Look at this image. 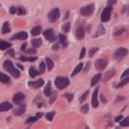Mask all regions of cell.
Masks as SVG:
<instances>
[{
    "label": "cell",
    "mask_w": 129,
    "mask_h": 129,
    "mask_svg": "<svg viewBox=\"0 0 129 129\" xmlns=\"http://www.w3.org/2000/svg\"><path fill=\"white\" fill-rule=\"evenodd\" d=\"M98 93H99V88L94 90V92H93V95H92V106H93V107H98V106H99Z\"/></svg>",
    "instance_id": "11"
},
{
    "label": "cell",
    "mask_w": 129,
    "mask_h": 129,
    "mask_svg": "<svg viewBox=\"0 0 129 129\" xmlns=\"http://www.w3.org/2000/svg\"><path fill=\"white\" fill-rule=\"evenodd\" d=\"M44 36H45V38H47L49 42H54L55 40H56L53 28H47V30H45L44 31Z\"/></svg>",
    "instance_id": "9"
},
{
    "label": "cell",
    "mask_w": 129,
    "mask_h": 129,
    "mask_svg": "<svg viewBox=\"0 0 129 129\" xmlns=\"http://www.w3.org/2000/svg\"><path fill=\"white\" fill-rule=\"evenodd\" d=\"M83 69V63H81V62H80L79 64H78V66H77L76 67V69L75 70H73V72L71 73V76L73 77V76H76L77 75V73H79L80 71H81V70Z\"/></svg>",
    "instance_id": "24"
},
{
    "label": "cell",
    "mask_w": 129,
    "mask_h": 129,
    "mask_svg": "<svg viewBox=\"0 0 129 129\" xmlns=\"http://www.w3.org/2000/svg\"><path fill=\"white\" fill-rule=\"evenodd\" d=\"M53 49L54 50H58V49H59V44H55L53 46Z\"/></svg>",
    "instance_id": "50"
},
{
    "label": "cell",
    "mask_w": 129,
    "mask_h": 129,
    "mask_svg": "<svg viewBox=\"0 0 129 129\" xmlns=\"http://www.w3.org/2000/svg\"><path fill=\"white\" fill-rule=\"evenodd\" d=\"M121 119H122V116H121V115H119V116H117V117L115 118V121H116V122H117V121H120Z\"/></svg>",
    "instance_id": "49"
},
{
    "label": "cell",
    "mask_w": 129,
    "mask_h": 129,
    "mask_svg": "<svg viewBox=\"0 0 129 129\" xmlns=\"http://www.w3.org/2000/svg\"><path fill=\"white\" fill-rule=\"evenodd\" d=\"M85 56V48H82L81 49V53H80V56H79V58L80 59H82L83 57Z\"/></svg>",
    "instance_id": "44"
},
{
    "label": "cell",
    "mask_w": 129,
    "mask_h": 129,
    "mask_svg": "<svg viewBox=\"0 0 129 129\" xmlns=\"http://www.w3.org/2000/svg\"><path fill=\"white\" fill-rule=\"evenodd\" d=\"M11 30H10V24L8 23V22H6V23L4 24V26H2V30H1V32H2V34H7V33H9Z\"/></svg>",
    "instance_id": "22"
},
{
    "label": "cell",
    "mask_w": 129,
    "mask_h": 129,
    "mask_svg": "<svg viewBox=\"0 0 129 129\" xmlns=\"http://www.w3.org/2000/svg\"><path fill=\"white\" fill-rule=\"evenodd\" d=\"M7 55H9V56H11V57H15L14 56V50L13 49H10V50H8V53H7Z\"/></svg>",
    "instance_id": "46"
},
{
    "label": "cell",
    "mask_w": 129,
    "mask_h": 129,
    "mask_svg": "<svg viewBox=\"0 0 129 129\" xmlns=\"http://www.w3.org/2000/svg\"><path fill=\"white\" fill-rule=\"evenodd\" d=\"M9 11H10V13H11V14H14V13H17V12H18V8H15V7H11V8H10V10H9Z\"/></svg>",
    "instance_id": "43"
},
{
    "label": "cell",
    "mask_w": 129,
    "mask_h": 129,
    "mask_svg": "<svg viewBox=\"0 0 129 129\" xmlns=\"http://www.w3.org/2000/svg\"><path fill=\"white\" fill-rule=\"evenodd\" d=\"M81 112L83 113V114H85V113H88V112H89V104L83 105L82 107H81Z\"/></svg>",
    "instance_id": "37"
},
{
    "label": "cell",
    "mask_w": 129,
    "mask_h": 129,
    "mask_svg": "<svg viewBox=\"0 0 129 129\" xmlns=\"http://www.w3.org/2000/svg\"><path fill=\"white\" fill-rule=\"evenodd\" d=\"M64 98L68 99L69 102H71L73 100V94H72V93H66V94H64Z\"/></svg>",
    "instance_id": "38"
},
{
    "label": "cell",
    "mask_w": 129,
    "mask_h": 129,
    "mask_svg": "<svg viewBox=\"0 0 129 129\" xmlns=\"http://www.w3.org/2000/svg\"><path fill=\"white\" fill-rule=\"evenodd\" d=\"M26 53L31 54V55H35L36 54V48H30V49H26Z\"/></svg>",
    "instance_id": "40"
},
{
    "label": "cell",
    "mask_w": 129,
    "mask_h": 129,
    "mask_svg": "<svg viewBox=\"0 0 129 129\" xmlns=\"http://www.w3.org/2000/svg\"><path fill=\"white\" fill-rule=\"evenodd\" d=\"M28 85L32 86V88H34V89H38V88H41V86L44 85V80L38 79L37 81H30L28 82Z\"/></svg>",
    "instance_id": "10"
},
{
    "label": "cell",
    "mask_w": 129,
    "mask_h": 129,
    "mask_svg": "<svg viewBox=\"0 0 129 129\" xmlns=\"http://www.w3.org/2000/svg\"><path fill=\"white\" fill-rule=\"evenodd\" d=\"M107 66V60L106 59H98L95 61V68L99 70V71H102L104 70Z\"/></svg>",
    "instance_id": "7"
},
{
    "label": "cell",
    "mask_w": 129,
    "mask_h": 129,
    "mask_svg": "<svg viewBox=\"0 0 129 129\" xmlns=\"http://www.w3.org/2000/svg\"><path fill=\"white\" fill-rule=\"evenodd\" d=\"M60 15V11L58 8H55L53 9L49 13H48V20H49L50 22H55L56 20H58V18H59Z\"/></svg>",
    "instance_id": "6"
},
{
    "label": "cell",
    "mask_w": 129,
    "mask_h": 129,
    "mask_svg": "<svg viewBox=\"0 0 129 129\" xmlns=\"http://www.w3.org/2000/svg\"><path fill=\"white\" fill-rule=\"evenodd\" d=\"M36 117L35 116H32V117H28L27 119H26V124H31V122H34L35 120H36Z\"/></svg>",
    "instance_id": "39"
},
{
    "label": "cell",
    "mask_w": 129,
    "mask_h": 129,
    "mask_svg": "<svg viewBox=\"0 0 129 129\" xmlns=\"http://www.w3.org/2000/svg\"><path fill=\"white\" fill-rule=\"evenodd\" d=\"M120 126H122V127H128L129 126V118H124L120 122Z\"/></svg>",
    "instance_id": "32"
},
{
    "label": "cell",
    "mask_w": 129,
    "mask_h": 129,
    "mask_svg": "<svg viewBox=\"0 0 129 129\" xmlns=\"http://www.w3.org/2000/svg\"><path fill=\"white\" fill-rule=\"evenodd\" d=\"M127 77H129V68L124 71V73L121 75V79H125V78H127Z\"/></svg>",
    "instance_id": "42"
},
{
    "label": "cell",
    "mask_w": 129,
    "mask_h": 129,
    "mask_svg": "<svg viewBox=\"0 0 129 129\" xmlns=\"http://www.w3.org/2000/svg\"><path fill=\"white\" fill-rule=\"evenodd\" d=\"M50 86H51V82L48 81L46 86H45V90H44V94L46 96H49L51 94V88H50Z\"/></svg>",
    "instance_id": "17"
},
{
    "label": "cell",
    "mask_w": 129,
    "mask_h": 129,
    "mask_svg": "<svg viewBox=\"0 0 129 129\" xmlns=\"http://www.w3.org/2000/svg\"><path fill=\"white\" fill-rule=\"evenodd\" d=\"M84 33H85L84 28H83L82 26H79L76 30V36H77V38H78V40H82V38L84 37Z\"/></svg>",
    "instance_id": "13"
},
{
    "label": "cell",
    "mask_w": 129,
    "mask_h": 129,
    "mask_svg": "<svg viewBox=\"0 0 129 129\" xmlns=\"http://www.w3.org/2000/svg\"><path fill=\"white\" fill-rule=\"evenodd\" d=\"M128 82H129V77H127V78H125V79H122L121 81L118 83L117 86H119V88H120V86H122V85H126Z\"/></svg>",
    "instance_id": "31"
},
{
    "label": "cell",
    "mask_w": 129,
    "mask_h": 129,
    "mask_svg": "<svg viewBox=\"0 0 129 129\" xmlns=\"http://www.w3.org/2000/svg\"><path fill=\"white\" fill-rule=\"evenodd\" d=\"M10 47H11V43L6 42V41H0V49L1 50H6Z\"/></svg>",
    "instance_id": "15"
},
{
    "label": "cell",
    "mask_w": 129,
    "mask_h": 129,
    "mask_svg": "<svg viewBox=\"0 0 129 129\" xmlns=\"http://www.w3.org/2000/svg\"><path fill=\"white\" fill-rule=\"evenodd\" d=\"M58 37H59V41H60V43L62 44V46L66 47L67 45H68V42H67V37H66V35H64V34L60 33V34H59V36H58Z\"/></svg>",
    "instance_id": "20"
},
{
    "label": "cell",
    "mask_w": 129,
    "mask_h": 129,
    "mask_svg": "<svg viewBox=\"0 0 129 129\" xmlns=\"http://www.w3.org/2000/svg\"><path fill=\"white\" fill-rule=\"evenodd\" d=\"M0 81L4 82V83H9L10 78H9V76L5 75V73H0Z\"/></svg>",
    "instance_id": "25"
},
{
    "label": "cell",
    "mask_w": 129,
    "mask_h": 129,
    "mask_svg": "<svg viewBox=\"0 0 129 129\" xmlns=\"http://www.w3.org/2000/svg\"><path fill=\"white\" fill-rule=\"evenodd\" d=\"M20 60H21V61H27V57L21 56V57H20Z\"/></svg>",
    "instance_id": "52"
},
{
    "label": "cell",
    "mask_w": 129,
    "mask_h": 129,
    "mask_svg": "<svg viewBox=\"0 0 129 129\" xmlns=\"http://www.w3.org/2000/svg\"><path fill=\"white\" fill-rule=\"evenodd\" d=\"M42 116H43V113H37V114H36V116H35V117H36V118L38 119V118H41Z\"/></svg>",
    "instance_id": "54"
},
{
    "label": "cell",
    "mask_w": 129,
    "mask_h": 129,
    "mask_svg": "<svg viewBox=\"0 0 129 129\" xmlns=\"http://www.w3.org/2000/svg\"><path fill=\"white\" fill-rule=\"evenodd\" d=\"M24 100H25V96H24L23 93H21V92L17 93V94L13 96V103H14V104H18V105L23 104Z\"/></svg>",
    "instance_id": "8"
},
{
    "label": "cell",
    "mask_w": 129,
    "mask_h": 129,
    "mask_svg": "<svg viewBox=\"0 0 129 129\" xmlns=\"http://www.w3.org/2000/svg\"><path fill=\"white\" fill-rule=\"evenodd\" d=\"M105 33V28H104V26L103 25H100L99 26V30H98V32L94 34V37H98V36H101V35H103Z\"/></svg>",
    "instance_id": "23"
},
{
    "label": "cell",
    "mask_w": 129,
    "mask_h": 129,
    "mask_svg": "<svg viewBox=\"0 0 129 129\" xmlns=\"http://www.w3.org/2000/svg\"><path fill=\"white\" fill-rule=\"evenodd\" d=\"M17 66H18V68H20V69H23V67H22V66H21V64H19V63H18V64H17Z\"/></svg>",
    "instance_id": "56"
},
{
    "label": "cell",
    "mask_w": 129,
    "mask_h": 129,
    "mask_svg": "<svg viewBox=\"0 0 129 129\" xmlns=\"http://www.w3.org/2000/svg\"><path fill=\"white\" fill-rule=\"evenodd\" d=\"M55 100H56V94H55L54 96H51V98H50V101H49V104H53V103L55 102Z\"/></svg>",
    "instance_id": "48"
},
{
    "label": "cell",
    "mask_w": 129,
    "mask_h": 129,
    "mask_svg": "<svg viewBox=\"0 0 129 129\" xmlns=\"http://www.w3.org/2000/svg\"><path fill=\"white\" fill-rule=\"evenodd\" d=\"M98 49H99L98 47H93V48H91V49L89 50V56H93V55H94L96 51H98Z\"/></svg>",
    "instance_id": "36"
},
{
    "label": "cell",
    "mask_w": 129,
    "mask_h": 129,
    "mask_svg": "<svg viewBox=\"0 0 129 129\" xmlns=\"http://www.w3.org/2000/svg\"><path fill=\"white\" fill-rule=\"evenodd\" d=\"M10 108H12V104L9 102H4L0 103V112H7Z\"/></svg>",
    "instance_id": "12"
},
{
    "label": "cell",
    "mask_w": 129,
    "mask_h": 129,
    "mask_svg": "<svg viewBox=\"0 0 129 129\" xmlns=\"http://www.w3.org/2000/svg\"><path fill=\"white\" fill-rule=\"evenodd\" d=\"M37 59V56H32V57H27V61H31V62H33Z\"/></svg>",
    "instance_id": "45"
},
{
    "label": "cell",
    "mask_w": 129,
    "mask_h": 129,
    "mask_svg": "<svg viewBox=\"0 0 129 129\" xmlns=\"http://www.w3.org/2000/svg\"><path fill=\"white\" fill-rule=\"evenodd\" d=\"M62 30L64 33H68V32L70 31V23L69 22H66L63 25H62Z\"/></svg>",
    "instance_id": "29"
},
{
    "label": "cell",
    "mask_w": 129,
    "mask_h": 129,
    "mask_svg": "<svg viewBox=\"0 0 129 129\" xmlns=\"http://www.w3.org/2000/svg\"><path fill=\"white\" fill-rule=\"evenodd\" d=\"M111 14H112V8L111 7H106L103 10L102 14H101V20L102 22H107L111 19Z\"/></svg>",
    "instance_id": "5"
},
{
    "label": "cell",
    "mask_w": 129,
    "mask_h": 129,
    "mask_svg": "<svg viewBox=\"0 0 129 129\" xmlns=\"http://www.w3.org/2000/svg\"><path fill=\"white\" fill-rule=\"evenodd\" d=\"M127 54H128V49H127V48H124V47L117 48V49L114 51V59L121 60Z\"/></svg>",
    "instance_id": "3"
},
{
    "label": "cell",
    "mask_w": 129,
    "mask_h": 129,
    "mask_svg": "<svg viewBox=\"0 0 129 129\" xmlns=\"http://www.w3.org/2000/svg\"><path fill=\"white\" fill-rule=\"evenodd\" d=\"M101 101L103 102V103H106V100H105V98L103 95H101Z\"/></svg>",
    "instance_id": "55"
},
{
    "label": "cell",
    "mask_w": 129,
    "mask_h": 129,
    "mask_svg": "<svg viewBox=\"0 0 129 129\" xmlns=\"http://www.w3.org/2000/svg\"><path fill=\"white\" fill-rule=\"evenodd\" d=\"M89 69H90V63H86V66H85V68H84V72L89 71Z\"/></svg>",
    "instance_id": "53"
},
{
    "label": "cell",
    "mask_w": 129,
    "mask_h": 129,
    "mask_svg": "<svg viewBox=\"0 0 129 129\" xmlns=\"http://www.w3.org/2000/svg\"><path fill=\"white\" fill-rule=\"evenodd\" d=\"M4 68L7 70V71H9L11 73L12 76L14 77V78H19L21 75V72L19 71V69H15L14 68V66H13V63H12V61L11 60H6L5 62H4Z\"/></svg>",
    "instance_id": "1"
},
{
    "label": "cell",
    "mask_w": 129,
    "mask_h": 129,
    "mask_svg": "<svg viewBox=\"0 0 129 129\" xmlns=\"http://www.w3.org/2000/svg\"><path fill=\"white\" fill-rule=\"evenodd\" d=\"M115 73H116V70L114 69H112V70H109V71H107V73L105 75L104 77V81H108L111 78H113V77L115 76Z\"/></svg>",
    "instance_id": "18"
},
{
    "label": "cell",
    "mask_w": 129,
    "mask_h": 129,
    "mask_svg": "<svg viewBox=\"0 0 129 129\" xmlns=\"http://www.w3.org/2000/svg\"><path fill=\"white\" fill-rule=\"evenodd\" d=\"M24 112H25V107H24V106L18 107V108H15L14 111H13L14 115H22V114H24Z\"/></svg>",
    "instance_id": "26"
},
{
    "label": "cell",
    "mask_w": 129,
    "mask_h": 129,
    "mask_svg": "<svg viewBox=\"0 0 129 129\" xmlns=\"http://www.w3.org/2000/svg\"><path fill=\"white\" fill-rule=\"evenodd\" d=\"M42 40L41 38H34L33 41H32V45H33V48H36V47H40L42 45Z\"/></svg>",
    "instance_id": "21"
},
{
    "label": "cell",
    "mask_w": 129,
    "mask_h": 129,
    "mask_svg": "<svg viewBox=\"0 0 129 129\" xmlns=\"http://www.w3.org/2000/svg\"><path fill=\"white\" fill-rule=\"evenodd\" d=\"M93 12H94V5L93 4L85 6V7L81 8V10H80V13L82 15H84V17H89V15H91Z\"/></svg>",
    "instance_id": "4"
},
{
    "label": "cell",
    "mask_w": 129,
    "mask_h": 129,
    "mask_svg": "<svg viewBox=\"0 0 129 129\" xmlns=\"http://www.w3.org/2000/svg\"><path fill=\"white\" fill-rule=\"evenodd\" d=\"M46 64H47V69L49 70V71L54 68V62L50 58H46Z\"/></svg>",
    "instance_id": "27"
},
{
    "label": "cell",
    "mask_w": 129,
    "mask_h": 129,
    "mask_svg": "<svg viewBox=\"0 0 129 129\" xmlns=\"http://www.w3.org/2000/svg\"><path fill=\"white\" fill-rule=\"evenodd\" d=\"M107 4H108V7H111V6H113V5L116 4V1H115V0H108Z\"/></svg>",
    "instance_id": "47"
},
{
    "label": "cell",
    "mask_w": 129,
    "mask_h": 129,
    "mask_svg": "<svg viewBox=\"0 0 129 129\" xmlns=\"http://www.w3.org/2000/svg\"><path fill=\"white\" fill-rule=\"evenodd\" d=\"M36 75H38V71L34 68V67H31L30 68V76L32 78H34V77H36Z\"/></svg>",
    "instance_id": "28"
},
{
    "label": "cell",
    "mask_w": 129,
    "mask_h": 129,
    "mask_svg": "<svg viewBox=\"0 0 129 129\" xmlns=\"http://www.w3.org/2000/svg\"><path fill=\"white\" fill-rule=\"evenodd\" d=\"M18 13L20 15H24L25 13H26V11H25V9L23 7H19L18 8Z\"/></svg>",
    "instance_id": "34"
},
{
    "label": "cell",
    "mask_w": 129,
    "mask_h": 129,
    "mask_svg": "<svg viewBox=\"0 0 129 129\" xmlns=\"http://www.w3.org/2000/svg\"><path fill=\"white\" fill-rule=\"evenodd\" d=\"M55 85H56L57 89L62 90L69 85V79L64 78V77H58V78H56V80H55Z\"/></svg>",
    "instance_id": "2"
},
{
    "label": "cell",
    "mask_w": 129,
    "mask_h": 129,
    "mask_svg": "<svg viewBox=\"0 0 129 129\" xmlns=\"http://www.w3.org/2000/svg\"><path fill=\"white\" fill-rule=\"evenodd\" d=\"M26 46H27V44H26V43H24L23 45H22L21 49H22V50H26Z\"/></svg>",
    "instance_id": "51"
},
{
    "label": "cell",
    "mask_w": 129,
    "mask_h": 129,
    "mask_svg": "<svg viewBox=\"0 0 129 129\" xmlns=\"http://www.w3.org/2000/svg\"><path fill=\"white\" fill-rule=\"evenodd\" d=\"M26 38H27V33H25V32H20V33L12 36V40H26Z\"/></svg>",
    "instance_id": "14"
},
{
    "label": "cell",
    "mask_w": 129,
    "mask_h": 129,
    "mask_svg": "<svg viewBox=\"0 0 129 129\" xmlns=\"http://www.w3.org/2000/svg\"><path fill=\"white\" fill-rule=\"evenodd\" d=\"M125 32V28H119L118 31H116L115 33H114V35L115 36H118V35H120V34H122Z\"/></svg>",
    "instance_id": "41"
},
{
    "label": "cell",
    "mask_w": 129,
    "mask_h": 129,
    "mask_svg": "<svg viewBox=\"0 0 129 129\" xmlns=\"http://www.w3.org/2000/svg\"><path fill=\"white\" fill-rule=\"evenodd\" d=\"M54 116H55V112H50V113H48V114H46V118L48 120H53Z\"/></svg>",
    "instance_id": "35"
},
{
    "label": "cell",
    "mask_w": 129,
    "mask_h": 129,
    "mask_svg": "<svg viewBox=\"0 0 129 129\" xmlns=\"http://www.w3.org/2000/svg\"><path fill=\"white\" fill-rule=\"evenodd\" d=\"M45 68H46V66H45V62L44 61H42L40 63V72L41 73H44L45 72Z\"/></svg>",
    "instance_id": "33"
},
{
    "label": "cell",
    "mask_w": 129,
    "mask_h": 129,
    "mask_svg": "<svg viewBox=\"0 0 129 129\" xmlns=\"http://www.w3.org/2000/svg\"><path fill=\"white\" fill-rule=\"evenodd\" d=\"M88 95H89V90H88V91H85L84 93H83V94L81 95V96H80V99H79V101L80 102H84L85 101V100H86V98H88Z\"/></svg>",
    "instance_id": "30"
},
{
    "label": "cell",
    "mask_w": 129,
    "mask_h": 129,
    "mask_svg": "<svg viewBox=\"0 0 129 129\" xmlns=\"http://www.w3.org/2000/svg\"><path fill=\"white\" fill-rule=\"evenodd\" d=\"M84 129H90V128H89V127H85V128H84Z\"/></svg>",
    "instance_id": "57"
},
{
    "label": "cell",
    "mask_w": 129,
    "mask_h": 129,
    "mask_svg": "<svg viewBox=\"0 0 129 129\" xmlns=\"http://www.w3.org/2000/svg\"><path fill=\"white\" fill-rule=\"evenodd\" d=\"M31 33H32L33 36H37V35H40L42 33V27L40 26V25H37V26H35V27L32 28Z\"/></svg>",
    "instance_id": "16"
},
{
    "label": "cell",
    "mask_w": 129,
    "mask_h": 129,
    "mask_svg": "<svg viewBox=\"0 0 129 129\" xmlns=\"http://www.w3.org/2000/svg\"><path fill=\"white\" fill-rule=\"evenodd\" d=\"M101 78H102L101 73H98V75H95L92 78V80H91V85H96V83H98L100 80H101Z\"/></svg>",
    "instance_id": "19"
}]
</instances>
